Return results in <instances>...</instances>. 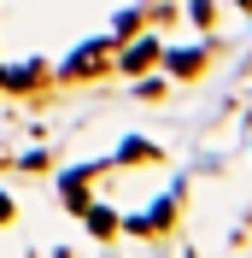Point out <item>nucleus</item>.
I'll list each match as a JSON object with an SVG mask.
<instances>
[{
    "label": "nucleus",
    "instance_id": "f257e3e1",
    "mask_svg": "<svg viewBox=\"0 0 252 258\" xmlns=\"http://www.w3.org/2000/svg\"><path fill=\"white\" fill-rule=\"evenodd\" d=\"M153 53H158L153 41H141V47H129V59H123V64H129V71H141V64H153Z\"/></svg>",
    "mask_w": 252,
    "mask_h": 258
}]
</instances>
